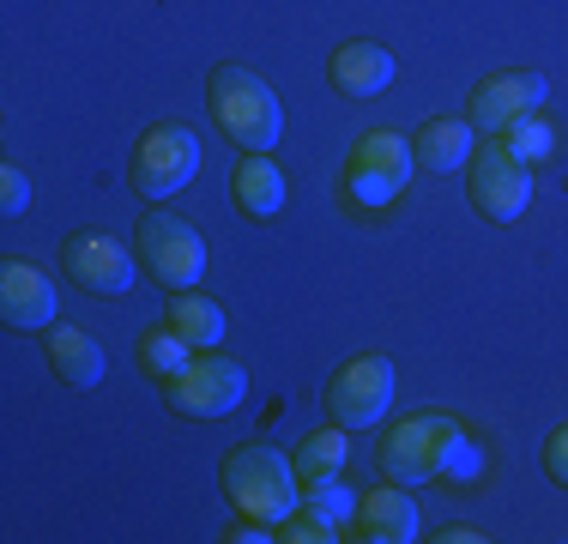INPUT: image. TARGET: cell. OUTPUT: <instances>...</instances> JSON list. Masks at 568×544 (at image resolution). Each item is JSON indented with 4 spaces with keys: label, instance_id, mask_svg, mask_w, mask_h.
<instances>
[{
    "label": "cell",
    "instance_id": "cb8c5ba5",
    "mask_svg": "<svg viewBox=\"0 0 568 544\" xmlns=\"http://www.w3.org/2000/svg\"><path fill=\"white\" fill-rule=\"evenodd\" d=\"M24 206H31V182H24V170H19V163H7V170H0V212H7V218H19Z\"/></svg>",
    "mask_w": 568,
    "mask_h": 544
},
{
    "label": "cell",
    "instance_id": "2e32d148",
    "mask_svg": "<svg viewBox=\"0 0 568 544\" xmlns=\"http://www.w3.org/2000/svg\"><path fill=\"white\" fill-rule=\"evenodd\" d=\"M417 163H424L429 175H454L471 163V121H454V115H429L424 128H417L412 140Z\"/></svg>",
    "mask_w": 568,
    "mask_h": 544
},
{
    "label": "cell",
    "instance_id": "44dd1931",
    "mask_svg": "<svg viewBox=\"0 0 568 544\" xmlns=\"http://www.w3.org/2000/svg\"><path fill=\"white\" fill-rule=\"evenodd\" d=\"M503 145H508V152L520 158V163H545L550 152H557V128H550V121L532 109V115H520V121H514V128L503 133Z\"/></svg>",
    "mask_w": 568,
    "mask_h": 544
},
{
    "label": "cell",
    "instance_id": "8fae6325",
    "mask_svg": "<svg viewBox=\"0 0 568 544\" xmlns=\"http://www.w3.org/2000/svg\"><path fill=\"white\" fill-rule=\"evenodd\" d=\"M466 103H471V128L508 133L520 115H532V109L545 103V79L538 73H496V79H484Z\"/></svg>",
    "mask_w": 568,
    "mask_h": 544
},
{
    "label": "cell",
    "instance_id": "7a4b0ae2",
    "mask_svg": "<svg viewBox=\"0 0 568 544\" xmlns=\"http://www.w3.org/2000/svg\"><path fill=\"white\" fill-rule=\"evenodd\" d=\"M212 115H219V128L230 133L236 145H248V152H266V145H278L284 133V109L273 98V85H266L254 67H212Z\"/></svg>",
    "mask_w": 568,
    "mask_h": 544
},
{
    "label": "cell",
    "instance_id": "d4e9b609",
    "mask_svg": "<svg viewBox=\"0 0 568 544\" xmlns=\"http://www.w3.org/2000/svg\"><path fill=\"white\" fill-rule=\"evenodd\" d=\"M545 472H550L557 484H568V424L545 442Z\"/></svg>",
    "mask_w": 568,
    "mask_h": 544
},
{
    "label": "cell",
    "instance_id": "603a6c76",
    "mask_svg": "<svg viewBox=\"0 0 568 544\" xmlns=\"http://www.w3.org/2000/svg\"><path fill=\"white\" fill-rule=\"evenodd\" d=\"M278 538L284 544H333V538H339V526H327L321 514H308L303 502H296V514H284V521H278Z\"/></svg>",
    "mask_w": 568,
    "mask_h": 544
},
{
    "label": "cell",
    "instance_id": "9a60e30c",
    "mask_svg": "<svg viewBox=\"0 0 568 544\" xmlns=\"http://www.w3.org/2000/svg\"><path fill=\"white\" fill-rule=\"evenodd\" d=\"M49 363H55V375L67 387H98L103 375H110V357H103V345L85 333V326H49Z\"/></svg>",
    "mask_w": 568,
    "mask_h": 544
},
{
    "label": "cell",
    "instance_id": "4fadbf2b",
    "mask_svg": "<svg viewBox=\"0 0 568 544\" xmlns=\"http://www.w3.org/2000/svg\"><path fill=\"white\" fill-rule=\"evenodd\" d=\"M417 526H424V514H417L412 490L375 484L357 502V538H369V544H412V538H424Z\"/></svg>",
    "mask_w": 568,
    "mask_h": 544
},
{
    "label": "cell",
    "instance_id": "ffe728a7",
    "mask_svg": "<svg viewBox=\"0 0 568 544\" xmlns=\"http://www.w3.org/2000/svg\"><path fill=\"white\" fill-rule=\"evenodd\" d=\"M140 363H145L152 375L175 381V375L187 370V363H194V345H187V339H182V333H175V326L164 321V326H152V333L140 339Z\"/></svg>",
    "mask_w": 568,
    "mask_h": 544
},
{
    "label": "cell",
    "instance_id": "6da1fadb",
    "mask_svg": "<svg viewBox=\"0 0 568 544\" xmlns=\"http://www.w3.org/2000/svg\"><path fill=\"white\" fill-rule=\"evenodd\" d=\"M224 490L248 521H266V526H278L284 514H296V502H303L296 466L266 442H248V447H236V454L224 460Z\"/></svg>",
    "mask_w": 568,
    "mask_h": 544
},
{
    "label": "cell",
    "instance_id": "e0dca14e",
    "mask_svg": "<svg viewBox=\"0 0 568 544\" xmlns=\"http://www.w3.org/2000/svg\"><path fill=\"white\" fill-rule=\"evenodd\" d=\"M284 200H291V182H284V170L266 152H248L236 163V206L248 218H278Z\"/></svg>",
    "mask_w": 568,
    "mask_h": 544
},
{
    "label": "cell",
    "instance_id": "8992f818",
    "mask_svg": "<svg viewBox=\"0 0 568 544\" xmlns=\"http://www.w3.org/2000/svg\"><path fill=\"white\" fill-rule=\"evenodd\" d=\"M194 175H200V140L182 128V121L152 128L140 140V152H133V188H140V194H152V200L182 194Z\"/></svg>",
    "mask_w": 568,
    "mask_h": 544
},
{
    "label": "cell",
    "instance_id": "ac0fdd59",
    "mask_svg": "<svg viewBox=\"0 0 568 544\" xmlns=\"http://www.w3.org/2000/svg\"><path fill=\"white\" fill-rule=\"evenodd\" d=\"M345 460H351V435H345V424H333V430L308 435V442L291 454V466H296V478H303V484H321V478H339Z\"/></svg>",
    "mask_w": 568,
    "mask_h": 544
},
{
    "label": "cell",
    "instance_id": "5bb4252c",
    "mask_svg": "<svg viewBox=\"0 0 568 544\" xmlns=\"http://www.w3.org/2000/svg\"><path fill=\"white\" fill-rule=\"evenodd\" d=\"M333 85L345 91V98H382L387 85H394V49L387 43H369V37H357V43H345L339 54H333Z\"/></svg>",
    "mask_w": 568,
    "mask_h": 544
},
{
    "label": "cell",
    "instance_id": "277c9868",
    "mask_svg": "<svg viewBox=\"0 0 568 544\" xmlns=\"http://www.w3.org/2000/svg\"><path fill=\"white\" fill-rule=\"evenodd\" d=\"M459 466V424L448 417H405L382 442V472L394 484H429Z\"/></svg>",
    "mask_w": 568,
    "mask_h": 544
},
{
    "label": "cell",
    "instance_id": "9c48e42d",
    "mask_svg": "<svg viewBox=\"0 0 568 544\" xmlns=\"http://www.w3.org/2000/svg\"><path fill=\"white\" fill-rule=\"evenodd\" d=\"M387 405H394V363L387 357L345 363V370L333 375V387H327V412H333V424H345V430L382 424Z\"/></svg>",
    "mask_w": 568,
    "mask_h": 544
},
{
    "label": "cell",
    "instance_id": "484cf974",
    "mask_svg": "<svg viewBox=\"0 0 568 544\" xmlns=\"http://www.w3.org/2000/svg\"><path fill=\"white\" fill-rule=\"evenodd\" d=\"M442 538H448V544H484V533H478V526H448Z\"/></svg>",
    "mask_w": 568,
    "mask_h": 544
},
{
    "label": "cell",
    "instance_id": "52a82bcc",
    "mask_svg": "<svg viewBox=\"0 0 568 544\" xmlns=\"http://www.w3.org/2000/svg\"><path fill=\"white\" fill-rule=\"evenodd\" d=\"M471 206L496 224H514L532 206V163H520L508 145H478L471 152Z\"/></svg>",
    "mask_w": 568,
    "mask_h": 544
},
{
    "label": "cell",
    "instance_id": "3957f363",
    "mask_svg": "<svg viewBox=\"0 0 568 544\" xmlns=\"http://www.w3.org/2000/svg\"><path fill=\"white\" fill-rule=\"evenodd\" d=\"M412 170H417L412 140H399V133L375 128V133H363V140L351 145V163H345V200H351L357 212H387V206H394V200L405 194Z\"/></svg>",
    "mask_w": 568,
    "mask_h": 544
},
{
    "label": "cell",
    "instance_id": "7c38bea8",
    "mask_svg": "<svg viewBox=\"0 0 568 544\" xmlns=\"http://www.w3.org/2000/svg\"><path fill=\"white\" fill-rule=\"evenodd\" d=\"M0 315L12 326H24V333H49V326H55V284L37 266L7 261L0 266Z\"/></svg>",
    "mask_w": 568,
    "mask_h": 544
},
{
    "label": "cell",
    "instance_id": "5b68a950",
    "mask_svg": "<svg viewBox=\"0 0 568 544\" xmlns=\"http://www.w3.org/2000/svg\"><path fill=\"white\" fill-rule=\"evenodd\" d=\"M133 249H140L145 272H152L164 291H194V284L206 279V242H200V230L187 224V218L152 212L140 224V236H133Z\"/></svg>",
    "mask_w": 568,
    "mask_h": 544
},
{
    "label": "cell",
    "instance_id": "ba28073f",
    "mask_svg": "<svg viewBox=\"0 0 568 544\" xmlns=\"http://www.w3.org/2000/svg\"><path fill=\"white\" fill-rule=\"evenodd\" d=\"M242 393H248V370H242L236 357H219V351L194 357L170 381V405L187 412V417H224V412L242 405Z\"/></svg>",
    "mask_w": 568,
    "mask_h": 544
},
{
    "label": "cell",
    "instance_id": "7402d4cb",
    "mask_svg": "<svg viewBox=\"0 0 568 544\" xmlns=\"http://www.w3.org/2000/svg\"><path fill=\"white\" fill-rule=\"evenodd\" d=\"M357 502H363V496H351V490H345L339 478L303 484V508H308V514H321L327 526H345V521H357Z\"/></svg>",
    "mask_w": 568,
    "mask_h": 544
},
{
    "label": "cell",
    "instance_id": "30bf717a",
    "mask_svg": "<svg viewBox=\"0 0 568 544\" xmlns=\"http://www.w3.org/2000/svg\"><path fill=\"white\" fill-rule=\"evenodd\" d=\"M61 266H67L73 284H85V291H98V296H121L133 284V254L121 249L115 236H103V230H79V236H67Z\"/></svg>",
    "mask_w": 568,
    "mask_h": 544
},
{
    "label": "cell",
    "instance_id": "d6986e66",
    "mask_svg": "<svg viewBox=\"0 0 568 544\" xmlns=\"http://www.w3.org/2000/svg\"><path fill=\"white\" fill-rule=\"evenodd\" d=\"M170 326L187 339L194 351H212L224 339V309L212 296H194V291H175L170 296Z\"/></svg>",
    "mask_w": 568,
    "mask_h": 544
}]
</instances>
